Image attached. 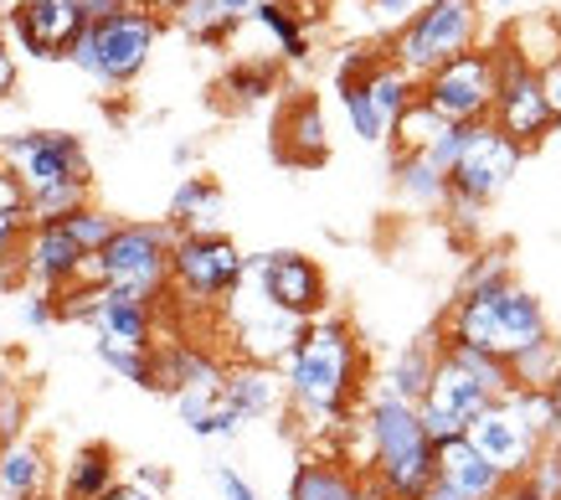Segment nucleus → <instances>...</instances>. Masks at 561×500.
I'll return each instance as SVG.
<instances>
[{
	"label": "nucleus",
	"mask_w": 561,
	"mask_h": 500,
	"mask_svg": "<svg viewBox=\"0 0 561 500\" xmlns=\"http://www.w3.org/2000/svg\"><path fill=\"white\" fill-rule=\"evenodd\" d=\"M278 377H284L289 413H299L309 429H345L366 397V345H360L356 326L345 315L309 320L278 366Z\"/></svg>",
	"instance_id": "f257e3e1"
},
{
	"label": "nucleus",
	"mask_w": 561,
	"mask_h": 500,
	"mask_svg": "<svg viewBox=\"0 0 561 500\" xmlns=\"http://www.w3.org/2000/svg\"><path fill=\"white\" fill-rule=\"evenodd\" d=\"M360 444H366V475H376L391 500H417L427 490L433 444L417 423V408L387 393H371L360 408Z\"/></svg>",
	"instance_id": "f03ea898"
},
{
	"label": "nucleus",
	"mask_w": 561,
	"mask_h": 500,
	"mask_svg": "<svg viewBox=\"0 0 561 500\" xmlns=\"http://www.w3.org/2000/svg\"><path fill=\"white\" fill-rule=\"evenodd\" d=\"M171 223H119V232L88 259L83 279L103 284V289L135 294V299L160 310L165 294H171Z\"/></svg>",
	"instance_id": "7ed1b4c3"
},
{
	"label": "nucleus",
	"mask_w": 561,
	"mask_h": 500,
	"mask_svg": "<svg viewBox=\"0 0 561 500\" xmlns=\"http://www.w3.org/2000/svg\"><path fill=\"white\" fill-rule=\"evenodd\" d=\"M165 32V21L139 11V5H119L114 16L88 21L78 42L68 47V63L78 72H88L99 88H129L139 72L150 68L154 42Z\"/></svg>",
	"instance_id": "20e7f679"
},
{
	"label": "nucleus",
	"mask_w": 561,
	"mask_h": 500,
	"mask_svg": "<svg viewBox=\"0 0 561 500\" xmlns=\"http://www.w3.org/2000/svg\"><path fill=\"white\" fill-rule=\"evenodd\" d=\"M479 32H484L479 0H427V5H417V11L397 26V36H391V63L408 68L412 78L423 83L433 68L474 53Z\"/></svg>",
	"instance_id": "39448f33"
},
{
	"label": "nucleus",
	"mask_w": 561,
	"mask_h": 500,
	"mask_svg": "<svg viewBox=\"0 0 561 500\" xmlns=\"http://www.w3.org/2000/svg\"><path fill=\"white\" fill-rule=\"evenodd\" d=\"M248 284V253L227 232H175L171 289L191 305H232Z\"/></svg>",
	"instance_id": "423d86ee"
},
{
	"label": "nucleus",
	"mask_w": 561,
	"mask_h": 500,
	"mask_svg": "<svg viewBox=\"0 0 561 500\" xmlns=\"http://www.w3.org/2000/svg\"><path fill=\"white\" fill-rule=\"evenodd\" d=\"M0 160L11 166L26 196H42L51 186H72V181H93V160L88 145L68 129H21V135L0 139Z\"/></svg>",
	"instance_id": "0eeeda50"
},
{
	"label": "nucleus",
	"mask_w": 561,
	"mask_h": 500,
	"mask_svg": "<svg viewBox=\"0 0 561 500\" xmlns=\"http://www.w3.org/2000/svg\"><path fill=\"white\" fill-rule=\"evenodd\" d=\"M494 83H500V53L494 47H474V53H463L427 72L417 83V99L433 114H443L448 124H479L490 120Z\"/></svg>",
	"instance_id": "6e6552de"
},
{
	"label": "nucleus",
	"mask_w": 561,
	"mask_h": 500,
	"mask_svg": "<svg viewBox=\"0 0 561 500\" xmlns=\"http://www.w3.org/2000/svg\"><path fill=\"white\" fill-rule=\"evenodd\" d=\"M248 279L257 284V299L273 305V310L294 315V320H320L330 315V279L309 253H294V248H273V253H257L248 259Z\"/></svg>",
	"instance_id": "1a4fd4ad"
},
{
	"label": "nucleus",
	"mask_w": 561,
	"mask_h": 500,
	"mask_svg": "<svg viewBox=\"0 0 561 500\" xmlns=\"http://www.w3.org/2000/svg\"><path fill=\"white\" fill-rule=\"evenodd\" d=\"M520 160H526V150H520L515 139L500 135L490 120L463 124V150H459V160H454V171H448V191H459V196L479 202V207H490L494 196L511 186V175L520 171Z\"/></svg>",
	"instance_id": "9d476101"
},
{
	"label": "nucleus",
	"mask_w": 561,
	"mask_h": 500,
	"mask_svg": "<svg viewBox=\"0 0 561 500\" xmlns=\"http://www.w3.org/2000/svg\"><path fill=\"white\" fill-rule=\"evenodd\" d=\"M500 53V83H494V104H490V124L500 129L505 139H515L520 150L541 145L551 135V114H546V99H541V78L536 68L515 63L505 53V42H494Z\"/></svg>",
	"instance_id": "9b49d317"
},
{
	"label": "nucleus",
	"mask_w": 561,
	"mask_h": 500,
	"mask_svg": "<svg viewBox=\"0 0 561 500\" xmlns=\"http://www.w3.org/2000/svg\"><path fill=\"white\" fill-rule=\"evenodd\" d=\"M484 408H490V393H484L469 372H459V366L448 362V356H443V345H438V372H433V387H427V397L417 402V423H423L427 444H443V439L469 433V423H474Z\"/></svg>",
	"instance_id": "f8f14e48"
},
{
	"label": "nucleus",
	"mask_w": 561,
	"mask_h": 500,
	"mask_svg": "<svg viewBox=\"0 0 561 500\" xmlns=\"http://www.w3.org/2000/svg\"><path fill=\"white\" fill-rule=\"evenodd\" d=\"M83 26H88L83 0H16L5 11V32L16 36L21 53L42 57V63L68 57V47L78 42Z\"/></svg>",
	"instance_id": "ddd939ff"
},
{
	"label": "nucleus",
	"mask_w": 561,
	"mask_h": 500,
	"mask_svg": "<svg viewBox=\"0 0 561 500\" xmlns=\"http://www.w3.org/2000/svg\"><path fill=\"white\" fill-rule=\"evenodd\" d=\"M463 439H469V444H474L479 454H484V459H490V465L500 469L511 485L526 480V469L536 465V454H541V439H536V433H530L526 423L505 408V402H490V408L469 423V433H463Z\"/></svg>",
	"instance_id": "4468645a"
},
{
	"label": "nucleus",
	"mask_w": 561,
	"mask_h": 500,
	"mask_svg": "<svg viewBox=\"0 0 561 500\" xmlns=\"http://www.w3.org/2000/svg\"><path fill=\"white\" fill-rule=\"evenodd\" d=\"M88 269V253L68 238L62 223H42L26 227V242H21V279L42 294H62L68 284H78Z\"/></svg>",
	"instance_id": "2eb2a0df"
},
{
	"label": "nucleus",
	"mask_w": 561,
	"mask_h": 500,
	"mask_svg": "<svg viewBox=\"0 0 561 500\" xmlns=\"http://www.w3.org/2000/svg\"><path fill=\"white\" fill-rule=\"evenodd\" d=\"M227 362L196 341H160L154 345V393H221Z\"/></svg>",
	"instance_id": "dca6fc26"
},
{
	"label": "nucleus",
	"mask_w": 561,
	"mask_h": 500,
	"mask_svg": "<svg viewBox=\"0 0 561 500\" xmlns=\"http://www.w3.org/2000/svg\"><path fill=\"white\" fill-rule=\"evenodd\" d=\"M273 150L284 166H324L330 156V124H324V109L314 93H294L284 114H278V129H273Z\"/></svg>",
	"instance_id": "f3484780"
},
{
	"label": "nucleus",
	"mask_w": 561,
	"mask_h": 500,
	"mask_svg": "<svg viewBox=\"0 0 561 500\" xmlns=\"http://www.w3.org/2000/svg\"><path fill=\"white\" fill-rule=\"evenodd\" d=\"M309 320H294V315L273 310V305H257L253 315H238L232 320V351L238 362H253V366H284V356L294 351L299 330Z\"/></svg>",
	"instance_id": "a211bd4d"
},
{
	"label": "nucleus",
	"mask_w": 561,
	"mask_h": 500,
	"mask_svg": "<svg viewBox=\"0 0 561 500\" xmlns=\"http://www.w3.org/2000/svg\"><path fill=\"white\" fill-rule=\"evenodd\" d=\"M51 490H57L51 448L36 433L5 439L0 444V500H47Z\"/></svg>",
	"instance_id": "6ab92c4d"
},
{
	"label": "nucleus",
	"mask_w": 561,
	"mask_h": 500,
	"mask_svg": "<svg viewBox=\"0 0 561 500\" xmlns=\"http://www.w3.org/2000/svg\"><path fill=\"white\" fill-rule=\"evenodd\" d=\"M490 310H494V356H500V362H511L526 345L551 336V320H546L541 299L530 289H520V284L490 294Z\"/></svg>",
	"instance_id": "aec40b11"
},
{
	"label": "nucleus",
	"mask_w": 561,
	"mask_h": 500,
	"mask_svg": "<svg viewBox=\"0 0 561 500\" xmlns=\"http://www.w3.org/2000/svg\"><path fill=\"white\" fill-rule=\"evenodd\" d=\"M433 475H438L443 485H454L463 500H500L505 490H511V480L500 475V469L479 454L469 439H443V444H433Z\"/></svg>",
	"instance_id": "412c9836"
},
{
	"label": "nucleus",
	"mask_w": 561,
	"mask_h": 500,
	"mask_svg": "<svg viewBox=\"0 0 561 500\" xmlns=\"http://www.w3.org/2000/svg\"><path fill=\"white\" fill-rule=\"evenodd\" d=\"M221 402L242 418V423H257V418L284 413V377L278 366H253V362H227V377H221Z\"/></svg>",
	"instance_id": "4be33fe9"
},
{
	"label": "nucleus",
	"mask_w": 561,
	"mask_h": 500,
	"mask_svg": "<svg viewBox=\"0 0 561 500\" xmlns=\"http://www.w3.org/2000/svg\"><path fill=\"white\" fill-rule=\"evenodd\" d=\"M154 305L135 299V294H119V289H103L99 284V310H93V336L99 341H119V345H135V351H154Z\"/></svg>",
	"instance_id": "5701e85b"
},
{
	"label": "nucleus",
	"mask_w": 561,
	"mask_h": 500,
	"mask_svg": "<svg viewBox=\"0 0 561 500\" xmlns=\"http://www.w3.org/2000/svg\"><path fill=\"white\" fill-rule=\"evenodd\" d=\"M438 330L433 336H417V341H408L397 356H391L387 377H381V387L376 393L397 397V402H408V408H417L427 397V387H433V372H438Z\"/></svg>",
	"instance_id": "b1692460"
},
{
	"label": "nucleus",
	"mask_w": 561,
	"mask_h": 500,
	"mask_svg": "<svg viewBox=\"0 0 561 500\" xmlns=\"http://www.w3.org/2000/svg\"><path fill=\"white\" fill-rule=\"evenodd\" d=\"M119 485V459L108 444H83L72 448V459L62 465V480H57V496L62 500H103Z\"/></svg>",
	"instance_id": "393cba45"
},
{
	"label": "nucleus",
	"mask_w": 561,
	"mask_h": 500,
	"mask_svg": "<svg viewBox=\"0 0 561 500\" xmlns=\"http://www.w3.org/2000/svg\"><path fill=\"white\" fill-rule=\"evenodd\" d=\"M221 207H227V196L211 175H181V186L171 191V217L165 223L175 232H221Z\"/></svg>",
	"instance_id": "a878e982"
},
{
	"label": "nucleus",
	"mask_w": 561,
	"mask_h": 500,
	"mask_svg": "<svg viewBox=\"0 0 561 500\" xmlns=\"http://www.w3.org/2000/svg\"><path fill=\"white\" fill-rule=\"evenodd\" d=\"M360 469L345 459H324V454H305L289 475V500H356Z\"/></svg>",
	"instance_id": "bb28decb"
},
{
	"label": "nucleus",
	"mask_w": 561,
	"mask_h": 500,
	"mask_svg": "<svg viewBox=\"0 0 561 500\" xmlns=\"http://www.w3.org/2000/svg\"><path fill=\"white\" fill-rule=\"evenodd\" d=\"M360 88H366V99H371L381 129H391V124L402 120V109L417 104V78H412L408 68H397L387 53L376 57V68L360 78Z\"/></svg>",
	"instance_id": "cd10ccee"
},
{
	"label": "nucleus",
	"mask_w": 561,
	"mask_h": 500,
	"mask_svg": "<svg viewBox=\"0 0 561 500\" xmlns=\"http://www.w3.org/2000/svg\"><path fill=\"white\" fill-rule=\"evenodd\" d=\"M217 93L232 109L263 104V99L278 93V63H268V57H238V63H227V72L217 78Z\"/></svg>",
	"instance_id": "c85d7f7f"
},
{
	"label": "nucleus",
	"mask_w": 561,
	"mask_h": 500,
	"mask_svg": "<svg viewBox=\"0 0 561 500\" xmlns=\"http://www.w3.org/2000/svg\"><path fill=\"white\" fill-rule=\"evenodd\" d=\"M505 53L526 68H546L561 57V21L557 16H520L505 32Z\"/></svg>",
	"instance_id": "c756f323"
},
{
	"label": "nucleus",
	"mask_w": 561,
	"mask_h": 500,
	"mask_svg": "<svg viewBox=\"0 0 561 500\" xmlns=\"http://www.w3.org/2000/svg\"><path fill=\"white\" fill-rule=\"evenodd\" d=\"M391 186L402 202L412 207H443V196H448V175H438L427 166V156H391Z\"/></svg>",
	"instance_id": "7c9ffc66"
},
{
	"label": "nucleus",
	"mask_w": 561,
	"mask_h": 500,
	"mask_svg": "<svg viewBox=\"0 0 561 500\" xmlns=\"http://www.w3.org/2000/svg\"><path fill=\"white\" fill-rule=\"evenodd\" d=\"M248 21L273 36V47H278L284 63H309V32L299 26V16H294L284 0H257L253 11H248Z\"/></svg>",
	"instance_id": "2f4dec72"
},
{
	"label": "nucleus",
	"mask_w": 561,
	"mask_h": 500,
	"mask_svg": "<svg viewBox=\"0 0 561 500\" xmlns=\"http://www.w3.org/2000/svg\"><path fill=\"white\" fill-rule=\"evenodd\" d=\"M32 418V387L21 377V356L16 351H0V444L21 439Z\"/></svg>",
	"instance_id": "473e14b6"
},
{
	"label": "nucleus",
	"mask_w": 561,
	"mask_h": 500,
	"mask_svg": "<svg viewBox=\"0 0 561 500\" xmlns=\"http://www.w3.org/2000/svg\"><path fill=\"white\" fill-rule=\"evenodd\" d=\"M448 129H454V124L443 120V114H433V109L417 99L412 109H402V120L391 124L387 135H391V145H397V156H427Z\"/></svg>",
	"instance_id": "72a5a7b5"
},
{
	"label": "nucleus",
	"mask_w": 561,
	"mask_h": 500,
	"mask_svg": "<svg viewBox=\"0 0 561 500\" xmlns=\"http://www.w3.org/2000/svg\"><path fill=\"white\" fill-rule=\"evenodd\" d=\"M171 21L191 36V42H202V47H227V36L238 32V21L227 16L217 0H181L171 11Z\"/></svg>",
	"instance_id": "f704fd0d"
},
{
	"label": "nucleus",
	"mask_w": 561,
	"mask_h": 500,
	"mask_svg": "<svg viewBox=\"0 0 561 500\" xmlns=\"http://www.w3.org/2000/svg\"><path fill=\"white\" fill-rule=\"evenodd\" d=\"M511 284H515L511 253H505V248H484V253H474V259H469V269H463L459 299H490V294L511 289Z\"/></svg>",
	"instance_id": "c9c22d12"
},
{
	"label": "nucleus",
	"mask_w": 561,
	"mask_h": 500,
	"mask_svg": "<svg viewBox=\"0 0 561 500\" xmlns=\"http://www.w3.org/2000/svg\"><path fill=\"white\" fill-rule=\"evenodd\" d=\"M443 341V336H438ZM443 356L459 366V372H469V377L490 393V402H500V397L515 387V377H511V362H500V356H490V351H469V345H454V341H443Z\"/></svg>",
	"instance_id": "e433bc0d"
},
{
	"label": "nucleus",
	"mask_w": 561,
	"mask_h": 500,
	"mask_svg": "<svg viewBox=\"0 0 561 500\" xmlns=\"http://www.w3.org/2000/svg\"><path fill=\"white\" fill-rule=\"evenodd\" d=\"M505 408H511L520 423H526L541 444H551V439H561V418H557V402H551V393L546 387H511V393L500 397Z\"/></svg>",
	"instance_id": "4c0bfd02"
},
{
	"label": "nucleus",
	"mask_w": 561,
	"mask_h": 500,
	"mask_svg": "<svg viewBox=\"0 0 561 500\" xmlns=\"http://www.w3.org/2000/svg\"><path fill=\"white\" fill-rule=\"evenodd\" d=\"M93 202V181H72V186H51L42 196H26V223L42 227V223H62L72 212H83Z\"/></svg>",
	"instance_id": "58836bf2"
},
{
	"label": "nucleus",
	"mask_w": 561,
	"mask_h": 500,
	"mask_svg": "<svg viewBox=\"0 0 561 500\" xmlns=\"http://www.w3.org/2000/svg\"><path fill=\"white\" fill-rule=\"evenodd\" d=\"M93 356H99L114 377L135 382V387H145V393H154V351H135V345L99 341V336H93Z\"/></svg>",
	"instance_id": "ea45409f"
},
{
	"label": "nucleus",
	"mask_w": 561,
	"mask_h": 500,
	"mask_svg": "<svg viewBox=\"0 0 561 500\" xmlns=\"http://www.w3.org/2000/svg\"><path fill=\"white\" fill-rule=\"evenodd\" d=\"M561 372V341L557 336H546V341L526 345L520 356H511V377L515 387H551Z\"/></svg>",
	"instance_id": "a19ab883"
},
{
	"label": "nucleus",
	"mask_w": 561,
	"mask_h": 500,
	"mask_svg": "<svg viewBox=\"0 0 561 500\" xmlns=\"http://www.w3.org/2000/svg\"><path fill=\"white\" fill-rule=\"evenodd\" d=\"M62 227H68V238L78 242V248H83L88 259H93V253H99L103 242H108V238H114V232H119V217L88 202L83 212H72V217H62Z\"/></svg>",
	"instance_id": "79ce46f5"
},
{
	"label": "nucleus",
	"mask_w": 561,
	"mask_h": 500,
	"mask_svg": "<svg viewBox=\"0 0 561 500\" xmlns=\"http://www.w3.org/2000/svg\"><path fill=\"white\" fill-rule=\"evenodd\" d=\"M26 212H0V289H16L21 279V242H26Z\"/></svg>",
	"instance_id": "37998d69"
},
{
	"label": "nucleus",
	"mask_w": 561,
	"mask_h": 500,
	"mask_svg": "<svg viewBox=\"0 0 561 500\" xmlns=\"http://www.w3.org/2000/svg\"><path fill=\"white\" fill-rule=\"evenodd\" d=\"M335 93H341V109H345V120H351V129H356L366 145H381V139H387V129H381V120H376L366 88H360V83H335Z\"/></svg>",
	"instance_id": "c03bdc74"
},
{
	"label": "nucleus",
	"mask_w": 561,
	"mask_h": 500,
	"mask_svg": "<svg viewBox=\"0 0 561 500\" xmlns=\"http://www.w3.org/2000/svg\"><path fill=\"white\" fill-rule=\"evenodd\" d=\"M520 485H526L530 496H541V500H561V439L541 444L536 465L526 469V480H520Z\"/></svg>",
	"instance_id": "a18cd8bd"
},
{
	"label": "nucleus",
	"mask_w": 561,
	"mask_h": 500,
	"mask_svg": "<svg viewBox=\"0 0 561 500\" xmlns=\"http://www.w3.org/2000/svg\"><path fill=\"white\" fill-rule=\"evenodd\" d=\"M191 433H196V439H238V433H242V418L232 413L227 402H217V408H211V413H206Z\"/></svg>",
	"instance_id": "49530a36"
},
{
	"label": "nucleus",
	"mask_w": 561,
	"mask_h": 500,
	"mask_svg": "<svg viewBox=\"0 0 561 500\" xmlns=\"http://www.w3.org/2000/svg\"><path fill=\"white\" fill-rule=\"evenodd\" d=\"M21 320H26V330H47V326H57V294L32 289L26 299H21Z\"/></svg>",
	"instance_id": "de8ad7c7"
},
{
	"label": "nucleus",
	"mask_w": 561,
	"mask_h": 500,
	"mask_svg": "<svg viewBox=\"0 0 561 500\" xmlns=\"http://www.w3.org/2000/svg\"><path fill=\"white\" fill-rule=\"evenodd\" d=\"M536 78H541V99H546V114H551V129H561V57L546 63V68H536Z\"/></svg>",
	"instance_id": "09e8293b"
},
{
	"label": "nucleus",
	"mask_w": 561,
	"mask_h": 500,
	"mask_svg": "<svg viewBox=\"0 0 561 500\" xmlns=\"http://www.w3.org/2000/svg\"><path fill=\"white\" fill-rule=\"evenodd\" d=\"M129 485H139V490H150L154 500H165V496H171V485H175V475H171L165 465H135Z\"/></svg>",
	"instance_id": "8fccbe9b"
},
{
	"label": "nucleus",
	"mask_w": 561,
	"mask_h": 500,
	"mask_svg": "<svg viewBox=\"0 0 561 500\" xmlns=\"http://www.w3.org/2000/svg\"><path fill=\"white\" fill-rule=\"evenodd\" d=\"M217 490H221V500H263L232 465H217Z\"/></svg>",
	"instance_id": "3c124183"
},
{
	"label": "nucleus",
	"mask_w": 561,
	"mask_h": 500,
	"mask_svg": "<svg viewBox=\"0 0 561 500\" xmlns=\"http://www.w3.org/2000/svg\"><path fill=\"white\" fill-rule=\"evenodd\" d=\"M0 212H26V191H21V181L11 175L5 160H0Z\"/></svg>",
	"instance_id": "603ef678"
},
{
	"label": "nucleus",
	"mask_w": 561,
	"mask_h": 500,
	"mask_svg": "<svg viewBox=\"0 0 561 500\" xmlns=\"http://www.w3.org/2000/svg\"><path fill=\"white\" fill-rule=\"evenodd\" d=\"M366 5H371L376 21H391V26H402V21L417 11V0H366Z\"/></svg>",
	"instance_id": "864d4df0"
},
{
	"label": "nucleus",
	"mask_w": 561,
	"mask_h": 500,
	"mask_svg": "<svg viewBox=\"0 0 561 500\" xmlns=\"http://www.w3.org/2000/svg\"><path fill=\"white\" fill-rule=\"evenodd\" d=\"M11 93H16V53L0 42V104H5Z\"/></svg>",
	"instance_id": "5fc2aeb1"
},
{
	"label": "nucleus",
	"mask_w": 561,
	"mask_h": 500,
	"mask_svg": "<svg viewBox=\"0 0 561 500\" xmlns=\"http://www.w3.org/2000/svg\"><path fill=\"white\" fill-rule=\"evenodd\" d=\"M284 5H289L294 16H299V26L309 32V26H314V21L324 16V5H330V0H284Z\"/></svg>",
	"instance_id": "6e6d98bb"
},
{
	"label": "nucleus",
	"mask_w": 561,
	"mask_h": 500,
	"mask_svg": "<svg viewBox=\"0 0 561 500\" xmlns=\"http://www.w3.org/2000/svg\"><path fill=\"white\" fill-rule=\"evenodd\" d=\"M356 500H391V496H387V490H381V480H376V475H366V469H360Z\"/></svg>",
	"instance_id": "4d7b16f0"
},
{
	"label": "nucleus",
	"mask_w": 561,
	"mask_h": 500,
	"mask_svg": "<svg viewBox=\"0 0 561 500\" xmlns=\"http://www.w3.org/2000/svg\"><path fill=\"white\" fill-rule=\"evenodd\" d=\"M417 500H463V496H459V490H454V485H443L438 475H433V480H427V490H423V496H417Z\"/></svg>",
	"instance_id": "13d9d810"
},
{
	"label": "nucleus",
	"mask_w": 561,
	"mask_h": 500,
	"mask_svg": "<svg viewBox=\"0 0 561 500\" xmlns=\"http://www.w3.org/2000/svg\"><path fill=\"white\" fill-rule=\"evenodd\" d=\"M103 500H154V496H150V490H139V485H129V480H119Z\"/></svg>",
	"instance_id": "bf43d9fd"
},
{
	"label": "nucleus",
	"mask_w": 561,
	"mask_h": 500,
	"mask_svg": "<svg viewBox=\"0 0 561 500\" xmlns=\"http://www.w3.org/2000/svg\"><path fill=\"white\" fill-rule=\"evenodd\" d=\"M129 5H139V11H150V16L165 21V16L175 11V5H181V0H129Z\"/></svg>",
	"instance_id": "052dcab7"
},
{
	"label": "nucleus",
	"mask_w": 561,
	"mask_h": 500,
	"mask_svg": "<svg viewBox=\"0 0 561 500\" xmlns=\"http://www.w3.org/2000/svg\"><path fill=\"white\" fill-rule=\"evenodd\" d=\"M217 5H221V11H227L232 21H248V11H253L257 0H217Z\"/></svg>",
	"instance_id": "680f3d73"
},
{
	"label": "nucleus",
	"mask_w": 561,
	"mask_h": 500,
	"mask_svg": "<svg viewBox=\"0 0 561 500\" xmlns=\"http://www.w3.org/2000/svg\"><path fill=\"white\" fill-rule=\"evenodd\" d=\"M500 500H541V496H530L526 485H511V490H505V496H500Z\"/></svg>",
	"instance_id": "e2e57ef3"
},
{
	"label": "nucleus",
	"mask_w": 561,
	"mask_h": 500,
	"mask_svg": "<svg viewBox=\"0 0 561 500\" xmlns=\"http://www.w3.org/2000/svg\"><path fill=\"white\" fill-rule=\"evenodd\" d=\"M171 156H175V166H191V156H196V145H175Z\"/></svg>",
	"instance_id": "0e129e2a"
},
{
	"label": "nucleus",
	"mask_w": 561,
	"mask_h": 500,
	"mask_svg": "<svg viewBox=\"0 0 561 500\" xmlns=\"http://www.w3.org/2000/svg\"><path fill=\"white\" fill-rule=\"evenodd\" d=\"M546 393H551V402H557V418H561V372H557V382H551Z\"/></svg>",
	"instance_id": "69168bd1"
},
{
	"label": "nucleus",
	"mask_w": 561,
	"mask_h": 500,
	"mask_svg": "<svg viewBox=\"0 0 561 500\" xmlns=\"http://www.w3.org/2000/svg\"><path fill=\"white\" fill-rule=\"evenodd\" d=\"M490 5H494V11H505V16H511V11L520 5V0H490Z\"/></svg>",
	"instance_id": "338daca9"
},
{
	"label": "nucleus",
	"mask_w": 561,
	"mask_h": 500,
	"mask_svg": "<svg viewBox=\"0 0 561 500\" xmlns=\"http://www.w3.org/2000/svg\"><path fill=\"white\" fill-rule=\"evenodd\" d=\"M0 32H5V16H0Z\"/></svg>",
	"instance_id": "774afa93"
}]
</instances>
